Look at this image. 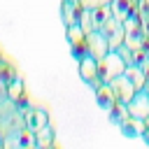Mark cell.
<instances>
[{"instance_id": "obj_1", "label": "cell", "mask_w": 149, "mask_h": 149, "mask_svg": "<svg viewBox=\"0 0 149 149\" xmlns=\"http://www.w3.org/2000/svg\"><path fill=\"white\" fill-rule=\"evenodd\" d=\"M126 61H123V56L116 51V49H109L100 61H98V70H100V81H105V84H109L114 77H119V74H123L126 72Z\"/></svg>"}, {"instance_id": "obj_2", "label": "cell", "mask_w": 149, "mask_h": 149, "mask_svg": "<svg viewBox=\"0 0 149 149\" xmlns=\"http://www.w3.org/2000/svg\"><path fill=\"white\" fill-rule=\"evenodd\" d=\"M126 114L133 116V119H140V121H144L149 116V88L147 86L137 88L135 95L126 102Z\"/></svg>"}, {"instance_id": "obj_3", "label": "cell", "mask_w": 149, "mask_h": 149, "mask_svg": "<svg viewBox=\"0 0 149 149\" xmlns=\"http://www.w3.org/2000/svg\"><path fill=\"white\" fill-rule=\"evenodd\" d=\"M79 74L86 84L91 86H98L100 84V70H98V58H93V54H84L79 58Z\"/></svg>"}, {"instance_id": "obj_4", "label": "cell", "mask_w": 149, "mask_h": 149, "mask_svg": "<svg viewBox=\"0 0 149 149\" xmlns=\"http://www.w3.org/2000/svg\"><path fill=\"white\" fill-rule=\"evenodd\" d=\"M109 88H112V93H114V98L119 100V102H128L133 95H135V91H137V86L126 77V72L123 74H119V77H114L112 81H109Z\"/></svg>"}, {"instance_id": "obj_5", "label": "cell", "mask_w": 149, "mask_h": 149, "mask_svg": "<svg viewBox=\"0 0 149 149\" xmlns=\"http://www.w3.org/2000/svg\"><path fill=\"white\" fill-rule=\"evenodd\" d=\"M86 51L93 54V58L100 61V58L109 51V42H107V37H105L100 30H88V33H86Z\"/></svg>"}, {"instance_id": "obj_6", "label": "cell", "mask_w": 149, "mask_h": 149, "mask_svg": "<svg viewBox=\"0 0 149 149\" xmlns=\"http://www.w3.org/2000/svg\"><path fill=\"white\" fill-rule=\"evenodd\" d=\"M23 123H26V128H28L30 133H37L40 128H44V126L49 123V114H47L44 109H28V112L23 114Z\"/></svg>"}, {"instance_id": "obj_7", "label": "cell", "mask_w": 149, "mask_h": 149, "mask_svg": "<svg viewBox=\"0 0 149 149\" xmlns=\"http://www.w3.org/2000/svg\"><path fill=\"white\" fill-rule=\"evenodd\" d=\"M126 77L137 86V88H144L147 86V74L142 72V68L137 65V63H130V65H126Z\"/></svg>"}, {"instance_id": "obj_8", "label": "cell", "mask_w": 149, "mask_h": 149, "mask_svg": "<svg viewBox=\"0 0 149 149\" xmlns=\"http://www.w3.org/2000/svg\"><path fill=\"white\" fill-rule=\"evenodd\" d=\"M98 102L105 107V109H112V105L116 102V98H114V93H112V88H109V84H105V81H100L98 84Z\"/></svg>"}, {"instance_id": "obj_9", "label": "cell", "mask_w": 149, "mask_h": 149, "mask_svg": "<svg viewBox=\"0 0 149 149\" xmlns=\"http://www.w3.org/2000/svg\"><path fill=\"white\" fill-rule=\"evenodd\" d=\"M109 7H112V14L116 19H121V21L130 19V0H112Z\"/></svg>"}, {"instance_id": "obj_10", "label": "cell", "mask_w": 149, "mask_h": 149, "mask_svg": "<svg viewBox=\"0 0 149 149\" xmlns=\"http://www.w3.org/2000/svg\"><path fill=\"white\" fill-rule=\"evenodd\" d=\"M33 135H35V144H44V147L51 144V128H49V123L44 128H40L37 133H33Z\"/></svg>"}, {"instance_id": "obj_11", "label": "cell", "mask_w": 149, "mask_h": 149, "mask_svg": "<svg viewBox=\"0 0 149 149\" xmlns=\"http://www.w3.org/2000/svg\"><path fill=\"white\" fill-rule=\"evenodd\" d=\"M79 5L84 9H95V7H105V5H112V0H79Z\"/></svg>"}, {"instance_id": "obj_12", "label": "cell", "mask_w": 149, "mask_h": 149, "mask_svg": "<svg viewBox=\"0 0 149 149\" xmlns=\"http://www.w3.org/2000/svg\"><path fill=\"white\" fill-rule=\"evenodd\" d=\"M144 128H147V130H149V116H147V119H144Z\"/></svg>"}]
</instances>
